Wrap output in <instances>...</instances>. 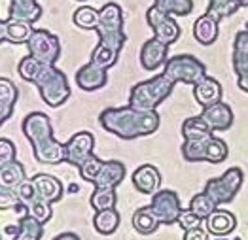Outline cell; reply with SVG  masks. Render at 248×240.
<instances>
[{"mask_svg": "<svg viewBox=\"0 0 248 240\" xmlns=\"http://www.w3.org/2000/svg\"><path fill=\"white\" fill-rule=\"evenodd\" d=\"M95 32L99 34V44L93 49L89 60L104 70H108L118 62L124 44L127 40L124 32V12L120 4L106 2L99 10V25Z\"/></svg>", "mask_w": 248, "mask_h": 240, "instance_id": "cell-1", "label": "cell"}, {"mask_svg": "<svg viewBox=\"0 0 248 240\" xmlns=\"http://www.w3.org/2000/svg\"><path fill=\"white\" fill-rule=\"evenodd\" d=\"M17 72L25 81H31L38 87L42 100L49 108H59L70 99V83L64 72L55 64L42 62L32 55H27L19 60Z\"/></svg>", "mask_w": 248, "mask_h": 240, "instance_id": "cell-2", "label": "cell"}, {"mask_svg": "<svg viewBox=\"0 0 248 240\" xmlns=\"http://www.w3.org/2000/svg\"><path fill=\"white\" fill-rule=\"evenodd\" d=\"M99 123L104 131L116 135L122 140H135L150 136L159 129L161 118L154 112H140L131 106L120 108H104L99 114Z\"/></svg>", "mask_w": 248, "mask_h": 240, "instance_id": "cell-3", "label": "cell"}, {"mask_svg": "<svg viewBox=\"0 0 248 240\" xmlns=\"http://www.w3.org/2000/svg\"><path fill=\"white\" fill-rule=\"evenodd\" d=\"M23 135L32 146L34 159L44 165L64 163V144L53 138L51 121L44 112H31L23 120Z\"/></svg>", "mask_w": 248, "mask_h": 240, "instance_id": "cell-4", "label": "cell"}, {"mask_svg": "<svg viewBox=\"0 0 248 240\" xmlns=\"http://www.w3.org/2000/svg\"><path fill=\"white\" fill-rule=\"evenodd\" d=\"M174 81L167 76L165 72L150 78V80L139 81L133 85L129 93V106L140 112H154L161 102L170 97L174 89Z\"/></svg>", "mask_w": 248, "mask_h": 240, "instance_id": "cell-5", "label": "cell"}, {"mask_svg": "<svg viewBox=\"0 0 248 240\" xmlns=\"http://www.w3.org/2000/svg\"><path fill=\"white\" fill-rule=\"evenodd\" d=\"M229 148L228 144L214 136V133L205 138H197V140H184L182 144V157L187 163H199V161H207L212 165H220L228 159Z\"/></svg>", "mask_w": 248, "mask_h": 240, "instance_id": "cell-6", "label": "cell"}, {"mask_svg": "<svg viewBox=\"0 0 248 240\" xmlns=\"http://www.w3.org/2000/svg\"><path fill=\"white\" fill-rule=\"evenodd\" d=\"M243 181H245V172L243 168L239 166H231L228 168L222 176L218 178H210L205 183V193H207L210 199L214 200L216 206H222V204H229L231 200L237 197V193L241 191L243 187Z\"/></svg>", "mask_w": 248, "mask_h": 240, "instance_id": "cell-7", "label": "cell"}, {"mask_svg": "<svg viewBox=\"0 0 248 240\" xmlns=\"http://www.w3.org/2000/svg\"><path fill=\"white\" fill-rule=\"evenodd\" d=\"M167 76L174 83H187L195 85L207 76V66L193 55H174L165 62Z\"/></svg>", "mask_w": 248, "mask_h": 240, "instance_id": "cell-8", "label": "cell"}, {"mask_svg": "<svg viewBox=\"0 0 248 240\" xmlns=\"http://www.w3.org/2000/svg\"><path fill=\"white\" fill-rule=\"evenodd\" d=\"M27 49H29V55H32L34 59L55 64L61 57V40L57 34L46 29H34V32L27 42Z\"/></svg>", "mask_w": 248, "mask_h": 240, "instance_id": "cell-9", "label": "cell"}, {"mask_svg": "<svg viewBox=\"0 0 248 240\" xmlns=\"http://www.w3.org/2000/svg\"><path fill=\"white\" fill-rule=\"evenodd\" d=\"M150 206L155 212V216L159 218V221L165 223V225L178 223L180 214L184 212L178 193L172 191V189H159L157 193H154Z\"/></svg>", "mask_w": 248, "mask_h": 240, "instance_id": "cell-10", "label": "cell"}, {"mask_svg": "<svg viewBox=\"0 0 248 240\" xmlns=\"http://www.w3.org/2000/svg\"><path fill=\"white\" fill-rule=\"evenodd\" d=\"M146 21L150 25V29L154 30V38L165 42L167 45L174 44L180 38V25L176 23V19L172 15H167L163 12H159L155 6L148 8L146 12Z\"/></svg>", "mask_w": 248, "mask_h": 240, "instance_id": "cell-11", "label": "cell"}, {"mask_svg": "<svg viewBox=\"0 0 248 240\" xmlns=\"http://www.w3.org/2000/svg\"><path fill=\"white\" fill-rule=\"evenodd\" d=\"M93 148H95V136L89 131H80L64 142V161L80 168L83 161L93 153Z\"/></svg>", "mask_w": 248, "mask_h": 240, "instance_id": "cell-12", "label": "cell"}, {"mask_svg": "<svg viewBox=\"0 0 248 240\" xmlns=\"http://www.w3.org/2000/svg\"><path fill=\"white\" fill-rule=\"evenodd\" d=\"M139 59L144 70L154 72L159 66H165V62L169 60V45L157 38H150L142 44Z\"/></svg>", "mask_w": 248, "mask_h": 240, "instance_id": "cell-13", "label": "cell"}, {"mask_svg": "<svg viewBox=\"0 0 248 240\" xmlns=\"http://www.w3.org/2000/svg\"><path fill=\"white\" fill-rule=\"evenodd\" d=\"M108 83V74L106 70L93 64L91 60L85 62L82 68L76 72V85L85 91V93H93V91H99L103 89L104 85Z\"/></svg>", "mask_w": 248, "mask_h": 240, "instance_id": "cell-14", "label": "cell"}, {"mask_svg": "<svg viewBox=\"0 0 248 240\" xmlns=\"http://www.w3.org/2000/svg\"><path fill=\"white\" fill-rule=\"evenodd\" d=\"M133 185L142 195H154L161 187V174L154 165H140L133 172Z\"/></svg>", "mask_w": 248, "mask_h": 240, "instance_id": "cell-15", "label": "cell"}, {"mask_svg": "<svg viewBox=\"0 0 248 240\" xmlns=\"http://www.w3.org/2000/svg\"><path fill=\"white\" fill-rule=\"evenodd\" d=\"M201 118L207 121L212 131H228L233 125V110L229 108V104L220 100L212 106L203 108Z\"/></svg>", "mask_w": 248, "mask_h": 240, "instance_id": "cell-16", "label": "cell"}, {"mask_svg": "<svg viewBox=\"0 0 248 240\" xmlns=\"http://www.w3.org/2000/svg\"><path fill=\"white\" fill-rule=\"evenodd\" d=\"M222 85L216 78H210V76H205L199 83L193 85V99L195 102L201 106V108H207V106H212L216 102L222 100Z\"/></svg>", "mask_w": 248, "mask_h": 240, "instance_id": "cell-17", "label": "cell"}, {"mask_svg": "<svg viewBox=\"0 0 248 240\" xmlns=\"http://www.w3.org/2000/svg\"><path fill=\"white\" fill-rule=\"evenodd\" d=\"M205 223H207V231L210 235H214V237H228L237 227V218L229 210L216 208L205 220Z\"/></svg>", "mask_w": 248, "mask_h": 240, "instance_id": "cell-18", "label": "cell"}, {"mask_svg": "<svg viewBox=\"0 0 248 240\" xmlns=\"http://www.w3.org/2000/svg\"><path fill=\"white\" fill-rule=\"evenodd\" d=\"M34 183L36 195L40 199L47 200V202H57L62 197V183L59 178L51 176V174H36L31 178Z\"/></svg>", "mask_w": 248, "mask_h": 240, "instance_id": "cell-19", "label": "cell"}, {"mask_svg": "<svg viewBox=\"0 0 248 240\" xmlns=\"http://www.w3.org/2000/svg\"><path fill=\"white\" fill-rule=\"evenodd\" d=\"M125 178V165L122 161H104L103 168L99 172V176L95 178L93 185L95 187H112L116 189Z\"/></svg>", "mask_w": 248, "mask_h": 240, "instance_id": "cell-20", "label": "cell"}, {"mask_svg": "<svg viewBox=\"0 0 248 240\" xmlns=\"http://www.w3.org/2000/svg\"><path fill=\"white\" fill-rule=\"evenodd\" d=\"M44 10L36 0H10V17L27 23H36L42 17Z\"/></svg>", "mask_w": 248, "mask_h": 240, "instance_id": "cell-21", "label": "cell"}, {"mask_svg": "<svg viewBox=\"0 0 248 240\" xmlns=\"http://www.w3.org/2000/svg\"><path fill=\"white\" fill-rule=\"evenodd\" d=\"M231 62H233V70L237 76L248 72V29H243L235 34Z\"/></svg>", "mask_w": 248, "mask_h": 240, "instance_id": "cell-22", "label": "cell"}, {"mask_svg": "<svg viewBox=\"0 0 248 240\" xmlns=\"http://www.w3.org/2000/svg\"><path fill=\"white\" fill-rule=\"evenodd\" d=\"M17 102V87L8 78H0V125L12 118Z\"/></svg>", "mask_w": 248, "mask_h": 240, "instance_id": "cell-23", "label": "cell"}, {"mask_svg": "<svg viewBox=\"0 0 248 240\" xmlns=\"http://www.w3.org/2000/svg\"><path fill=\"white\" fill-rule=\"evenodd\" d=\"M218 34H220L218 21L208 17L207 14L201 15L199 19L193 23V38L199 42L201 45H212L214 42L218 40Z\"/></svg>", "mask_w": 248, "mask_h": 240, "instance_id": "cell-24", "label": "cell"}, {"mask_svg": "<svg viewBox=\"0 0 248 240\" xmlns=\"http://www.w3.org/2000/svg\"><path fill=\"white\" fill-rule=\"evenodd\" d=\"M161 225L159 218L155 216V212L152 210V206H140L139 210H135L133 214V227L137 233L140 235H152L157 231V227Z\"/></svg>", "mask_w": 248, "mask_h": 240, "instance_id": "cell-25", "label": "cell"}, {"mask_svg": "<svg viewBox=\"0 0 248 240\" xmlns=\"http://www.w3.org/2000/svg\"><path fill=\"white\" fill-rule=\"evenodd\" d=\"M120 212L116 208H108V210H101V212H95V218H93V227L97 233H101L104 237L108 235H114L120 227Z\"/></svg>", "mask_w": 248, "mask_h": 240, "instance_id": "cell-26", "label": "cell"}, {"mask_svg": "<svg viewBox=\"0 0 248 240\" xmlns=\"http://www.w3.org/2000/svg\"><path fill=\"white\" fill-rule=\"evenodd\" d=\"M25 180H27L25 166L17 159L0 166V185H4L8 189H17Z\"/></svg>", "mask_w": 248, "mask_h": 240, "instance_id": "cell-27", "label": "cell"}, {"mask_svg": "<svg viewBox=\"0 0 248 240\" xmlns=\"http://www.w3.org/2000/svg\"><path fill=\"white\" fill-rule=\"evenodd\" d=\"M34 32L32 23L21 19H6V42L10 44H27Z\"/></svg>", "mask_w": 248, "mask_h": 240, "instance_id": "cell-28", "label": "cell"}, {"mask_svg": "<svg viewBox=\"0 0 248 240\" xmlns=\"http://www.w3.org/2000/svg\"><path fill=\"white\" fill-rule=\"evenodd\" d=\"M214 131L208 127V123L201 116H191L184 120L182 123V136L184 140H197V138H205L210 136Z\"/></svg>", "mask_w": 248, "mask_h": 240, "instance_id": "cell-29", "label": "cell"}, {"mask_svg": "<svg viewBox=\"0 0 248 240\" xmlns=\"http://www.w3.org/2000/svg\"><path fill=\"white\" fill-rule=\"evenodd\" d=\"M154 6L172 17H186L193 12V0H154Z\"/></svg>", "mask_w": 248, "mask_h": 240, "instance_id": "cell-30", "label": "cell"}, {"mask_svg": "<svg viewBox=\"0 0 248 240\" xmlns=\"http://www.w3.org/2000/svg\"><path fill=\"white\" fill-rule=\"evenodd\" d=\"M116 202H118V195H116V189L112 187H95L89 197V204L95 212L116 208Z\"/></svg>", "mask_w": 248, "mask_h": 240, "instance_id": "cell-31", "label": "cell"}, {"mask_svg": "<svg viewBox=\"0 0 248 240\" xmlns=\"http://www.w3.org/2000/svg\"><path fill=\"white\" fill-rule=\"evenodd\" d=\"M44 235V223L34 220L32 216H23L16 233V240H40Z\"/></svg>", "mask_w": 248, "mask_h": 240, "instance_id": "cell-32", "label": "cell"}, {"mask_svg": "<svg viewBox=\"0 0 248 240\" xmlns=\"http://www.w3.org/2000/svg\"><path fill=\"white\" fill-rule=\"evenodd\" d=\"M239 2L237 0H208L207 6V15L212 17L214 21H220L233 15L237 10H239Z\"/></svg>", "mask_w": 248, "mask_h": 240, "instance_id": "cell-33", "label": "cell"}, {"mask_svg": "<svg viewBox=\"0 0 248 240\" xmlns=\"http://www.w3.org/2000/svg\"><path fill=\"white\" fill-rule=\"evenodd\" d=\"M72 21L76 27H80L83 30H95L99 25V10H95L91 6H80L74 12Z\"/></svg>", "mask_w": 248, "mask_h": 240, "instance_id": "cell-34", "label": "cell"}, {"mask_svg": "<svg viewBox=\"0 0 248 240\" xmlns=\"http://www.w3.org/2000/svg\"><path fill=\"white\" fill-rule=\"evenodd\" d=\"M216 208H218V206L214 204V200L210 199L207 193L203 191V193H197V195L191 197V200H189V208H187V210H191V212H193L195 216H199L201 220H207Z\"/></svg>", "mask_w": 248, "mask_h": 240, "instance_id": "cell-35", "label": "cell"}, {"mask_svg": "<svg viewBox=\"0 0 248 240\" xmlns=\"http://www.w3.org/2000/svg\"><path fill=\"white\" fill-rule=\"evenodd\" d=\"M25 210H27L29 216H32L34 220H38L40 223H47V221L51 220V214H53L51 212V202L40 199V197L32 199L29 204H25Z\"/></svg>", "mask_w": 248, "mask_h": 240, "instance_id": "cell-36", "label": "cell"}, {"mask_svg": "<svg viewBox=\"0 0 248 240\" xmlns=\"http://www.w3.org/2000/svg\"><path fill=\"white\" fill-rule=\"evenodd\" d=\"M104 161L99 159L95 153H91L87 159L83 161V165L80 166V176H82L85 181H89V183H93L95 178L99 176V172H101V168H103Z\"/></svg>", "mask_w": 248, "mask_h": 240, "instance_id": "cell-37", "label": "cell"}, {"mask_svg": "<svg viewBox=\"0 0 248 240\" xmlns=\"http://www.w3.org/2000/svg\"><path fill=\"white\" fill-rule=\"evenodd\" d=\"M19 204L21 200L16 189H8V187L0 185V210H10V208H16Z\"/></svg>", "mask_w": 248, "mask_h": 240, "instance_id": "cell-38", "label": "cell"}, {"mask_svg": "<svg viewBox=\"0 0 248 240\" xmlns=\"http://www.w3.org/2000/svg\"><path fill=\"white\" fill-rule=\"evenodd\" d=\"M16 155H17L16 144L10 138H0V166L16 161Z\"/></svg>", "mask_w": 248, "mask_h": 240, "instance_id": "cell-39", "label": "cell"}, {"mask_svg": "<svg viewBox=\"0 0 248 240\" xmlns=\"http://www.w3.org/2000/svg\"><path fill=\"white\" fill-rule=\"evenodd\" d=\"M203 221L205 220H201L199 216H195L191 210H184V212L180 214V218H178V223H180V227H182L184 231L201 227V223H203Z\"/></svg>", "mask_w": 248, "mask_h": 240, "instance_id": "cell-40", "label": "cell"}, {"mask_svg": "<svg viewBox=\"0 0 248 240\" xmlns=\"http://www.w3.org/2000/svg\"><path fill=\"white\" fill-rule=\"evenodd\" d=\"M182 240H210V239H208V231H205L203 227H197V229L184 231V239Z\"/></svg>", "mask_w": 248, "mask_h": 240, "instance_id": "cell-41", "label": "cell"}, {"mask_svg": "<svg viewBox=\"0 0 248 240\" xmlns=\"http://www.w3.org/2000/svg\"><path fill=\"white\" fill-rule=\"evenodd\" d=\"M237 85H239V89H241V91L248 93V72L241 74V76H237Z\"/></svg>", "mask_w": 248, "mask_h": 240, "instance_id": "cell-42", "label": "cell"}, {"mask_svg": "<svg viewBox=\"0 0 248 240\" xmlns=\"http://www.w3.org/2000/svg\"><path fill=\"white\" fill-rule=\"evenodd\" d=\"M53 240H80V237L74 235V233H61V235H57Z\"/></svg>", "mask_w": 248, "mask_h": 240, "instance_id": "cell-43", "label": "cell"}, {"mask_svg": "<svg viewBox=\"0 0 248 240\" xmlns=\"http://www.w3.org/2000/svg\"><path fill=\"white\" fill-rule=\"evenodd\" d=\"M6 42V21L0 19V44Z\"/></svg>", "mask_w": 248, "mask_h": 240, "instance_id": "cell-44", "label": "cell"}, {"mask_svg": "<svg viewBox=\"0 0 248 240\" xmlns=\"http://www.w3.org/2000/svg\"><path fill=\"white\" fill-rule=\"evenodd\" d=\"M237 2H239L241 8H248V0H237Z\"/></svg>", "mask_w": 248, "mask_h": 240, "instance_id": "cell-45", "label": "cell"}, {"mask_svg": "<svg viewBox=\"0 0 248 240\" xmlns=\"http://www.w3.org/2000/svg\"><path fill=\"white\" fill-rule=\"evenodd\" d=\"M212 240H241V239H224V237H216V239Z\"/></svg>", "mask_w": 248, "mask_h": 240, "instance_id": "cell-46", "label": "cell"}, {"mask_svg": "<svg viewBox=\"0 0 248 240\" xmlns=\"http://www.w3.org/2000/svg\"><path fill=\"white\" fill-rule=\"evenodd\" d=\"M76 2H87V0H76Z\"/></svg>", "mask_w": 248, "mask_h": 240, "instance_id": "cell-47", "label": "cell"}, {"mask_svg": "<svg viewBox=\"0 0 248 240\" xmlns=\"http://www.w3.org/2000/svg\"><path fill=\"white\" fill-rule=\"evenodd\" d=\"M0 240H2V237H0Z\"/></svg>", "mask_w": 248, "mask_h": 240, "instance_id": "cell-48", "label": "cell"}]
</instances>
